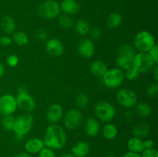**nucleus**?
Wrapping results in <instances>:
<instances>
[{"label": "nucleus", "instance_id": "37", "mask_svg": "<svg viewBox=\"0 0 158 157\" xmlns=\"http://www.w3.org/2000/svg\"><path fill=\"white\" fill-rule=\"evenodd\" d=\"M89 35H90V37L93 38V39L97 40L101 37L102 35V31L100 28L98 27H94L93 29H90V31H89Z\"/></svg>", "mask_w": 158, "mask_h": 157}, {"label": "nucleus", "instance_id": "48", "mask_svg": "<svg viewBox=\"0 0 158 157\" xmlns=\"http://www.w3.org/2000/svg\"><path fill=\"white\" fill-rule=\"evenodd\" d=\"M155 1H157V0H155Z\"/></svg>", "mask_w": 158, "mask_h": 157}, {"label": "nucleus", "instance_id": "5", "mask_svg": "<svg viewBox=\"0 0 158 157\" xmlns=\"http://www.w3.org/2000/svg\"><path fill=\"white\" fill-rule=\"evenodd\" d=\"M134 47L140 52H148L155 45L154 36L148 31L142 30L136 34L134 38Z\"/></svg>", "mask_w": 158, "mask_h": 157}, {"label": "nucleus", "instance_id": "29", "mask_svg": "<svg viewBox=\"0 0 158 157\" xmlns=\"http://www.w3.org/2000/svg\"><path fill=\"white\" fill-rule=\"evenodd\" d=\"M13 41L18 46H24L29 43V37L25 32H16L13 34Z\"/></svg>", "mask_w": 158, "mask_h": 157}, {"label": "nucleus", "instance_id": "34", "mask_svg": "<svg viewBox=\"0 0 158 157\" xmlns=\"http://www.w3.org/2000/svg\"><path fill=\"white\" fill-rule=\"evenodd\" d=\"M38 157H56L54 150L49 148L44 147L38 153Z\"/></svg>", "mask_w": 158, "mask_h": 157}, {"label": "nucleus", "instance_id": "20", "mask_svg": "<svg viewBox=\"0 0 158 157\" xmlns=\"http://www.w3.org/2000/svg\"><path fill=\"white\" fill-rule=\"evenodd\" d=\"M127 146V148L130 152L140 153V152H142L144 150L143 140L141 139H139L135 136L131 137V138L128 139Z\"/></svg>", "mask_w": 158, "mask_h": 157}, {"label": "nucleus", "instance_id": "13", "mask_svg": "<svg viewBox=\"0 0 158 157\" xmlns=\"http://www.w3.org/2000/svg\"><path fill=\"white\" fill-rule=\"evenodd\" d=\"M46 52L52 57H60L64 53L65 48L63 42L58 38H50L45 45Z\"/></svg>", "mask_w": 158, "mask_h": 157}, {"label": "nucleus", "instance_id": "41", "mask_svg": "<svg viewBox=\"0 0 158 157\" xmlns=\"http://www.w3.org/2000/svg\"><path fill=\"white\" fill-rule=\"evenodd\" d=\"M143 146H144V149H152L154 148V142L152 139H146L143 141Z\"/></svg>", "mask_w": 158, "mask_h": 157}, {"label": "nucleus", "instance_id": "8", "mask_svg": "<svg viewBox=\"0 0 158 157\" xmlns=\"http://www.w3.org/2000/svg\"><path fill=\"white\" fill-rule=\"evenodd\" d=\"M60 12V5L55 0H46L40 5L37 9L38 15L46 19H52L58 17Z\"/></svg>", "mask_w": 158, "mask_h": 157}, {"label": "nucleus", "instance_id": "36", "mask_svg": "<svg viewBox=\"0 0 158 157\" xmlns=\"http://www.w3.org/2000/svg\"><path fill=\"white\" fill-rule=\"evenodd\" d=\"M141 157H158V152L156 149H146L142 152Z\"/></svg>", "mask_w": 158, "mask_h": 157}, {"label": "nucleus", "instance_id": "3", "mask_svg": "<svg viewBox=\"0 0 158 157\" xmlns=\"http://www.w3.org/2000/svg\"><path fill=\"white\" fill-rule=\"evenodd\" d=\"M156 63L151 58L148 52H140L136 53L132 62V66L139 73H148L152 71Z\"/></svg>", "mask_w": 158, "mask_h": 157}, {"label": "nucleus", "instance_id": "18", "mask_svg": "<svg viewBox=\"0 0 158 157\" xmlns=\"http://www.w3.org/2000/svg\"><path fill=\"white\" fill-rule=\"evenodd\" d=\"M100 124L94 118H89L86 120L84 124V132L88 136L95 137L100 132Z\"/></svg>", "mask_w": 158, "mask_h": 157}, {"label": "nucleus", "instance_id": "21", "mask_svg": "<svg viewBox=\"0 0 158 157\" xmlns=\"http://www.w3.org/2000/svg\"><path fill=\"white\" fill-rule=\"evenodd\" d=\"M90 72L97 77H103V75L108 70L106 65L100 60H95L90 65Z\"/></svg>", "mask_w": 158, "mask_h": 157}, {"label": "nucleus", "instance_id": "14", "mask_svg": "<svg viewBox=\"0 0 158 157\" xmlns=\"http://www.w3.org/2000/svg\"><path fill=\"white\" fill-rule=\"evenodd\" d=\"M63 115V109L62 106L53 103L47 108L46 112V118L51 124H56L62 119Z\"/></svg>", "mask_w": 158, "mask_h": 157}, {"label": "nucleus", "instance_id": "17", "mask_svg": "<svg viewBox=\"0 0 158 157\" xmlns=\"http://www.w3.org/2000/svg\"><path fill=\"white\" fill-rule=\"evenodd\" d=\"M60 7L63 13L69 15H76L80 10V5L75 0H63Z\"/></svg>", "mask_w": 158, "mask_h": 157}, {"label": "nucleus", "instance_id": "31", "mask_svg": "<svg viewBox=\"0 0 158 157\" xmlns=\"http://www.w3.org/2000/svg\"><path fill=\"white\" fill-rule=\"evenodd\" d=\"M14 121H15V118L12 116V115H3L2 119V126L6 130L12 131Z\"/></svg>", "mask_w": 158, "mask_h": 157}, {"label": "nucleus", "instance_id": "47", "mask_svg": "<svg viewBox=\"0 0 158 157\" xmlns=\"http://www.w3.org/2000/svg\"><path fill=\"white\" fill-rule=\"evenodd\" d=\"M106 157H116V156L114 155H106Z\"/></svg>", "mask_w": 158, "mask_h": 157}, {"label": "nucleus", "instance_id": "28", "mask_svg": "<svg viewBox=\"0 0 158 157\" xmlns=\"http://www.w3.org/2000/svg\"><path fill=\"white\" fill-rule=\"evenodd\" d=\"M59 24L60 25L61 27H63V29H69L70 28L73 27L74 24L73 19L72 18V17L69 15H66V14H62V15H59Z\"/></svg>", "mask_w": 158, "mask_h": 157}, {"label": "nucleus", "instance_id": "46", "mask_svg": "<svg viewBox=\"0 0 158 157\" xmlns=\"http://www.w3.org/2000/svg\"><path fill=\"white\" fill-rule=\"evenodd\" d=\"M59 157H76V156H74L72 153H66V154H63V155H60Z\"/></svg>", "mask_w": 158, "mask_h": 157}, {"label": "nucleus", "instance_id": "39", "mask_svg": "<svg viewBox=\"0 0 158 157\" xmlns=\"http://www.w3.org/2000/svg\"><path fill=\"white\" fill-rule=\"evenodd\" d=\"M148 53H149V55H151V58H153V60L154 61V62H155L156 64H157L158 63V46H157V45H156V44L154 45V46H153L151 49H150L149 52H148Z\"/></svg>", "mask_w": 158, "mask_h": 157}, {"label": "nucleus", "instance_id": "32", "mask_svg": "<svg viewBox=\"0 0 158 157\" xmlns=\"http://www.w3.org/2000/svg\"><path fill=\"white\" fill-rule=\"evenodd\" d=\"M125 71H126V72L124 73V77H126L130 81H134V80H135L138 77L139 74H140L133 66H131V67L128 68Z\"/></svg>", "mask_w": 158, "mask_h": 157}, {"label": "nucleus", "instance_id": "15", "mask_svg": "<svg viewBox=\"0 0 158 157\" xmlns=\"http://www.w3.org/2000/svg\"><path fill=\"white\" fill-rule=\"evenodd\" d=\"M77 51L82 57L89 58L94 55L95 52V46L91 39L83 38L77 45Z\"/></svg>", "mask_w": 158, "mask_h": 157}, {"label": "nucleus", "instance_id": "38", "mask_svg": "<svg viewBox=\"0 0 158 157\" xmlns=\"http://www.w3.org/2000/svg\"><path fill=\"white\" fill-rule=\"evenodd\" d=\"M35 35L40 41H47L48 37H49L47 31H46L45 29H39L35 33Z\"/></svg>", "mask_w": 158, "mask_h": 157}, {"label": "nucleus", "instance_id": "30", "mask_svg": "<svg viewBox=\"0 0 158 157\" xmlns=\"http://www.w3.org/2000/svg\"><path fill=\"white\" fill-rule=\"evenodd\" d=\"M76 106L80 109H85L89 104V98L84 93H80L76 97Z\"/></svg>", "mask_w": 158, "mask_h": 157}, {"label": "nucleus", "instance_id": "35", "mask_svg": "<svg viewBox=\"0 0 158 157\" xmlns=\"http://www.w3.org/2000/svg\"><path fill=\"white\" fill-rule=\"evenodd\" d=\"M6 62L10 67H15L19 63V57L15 54H11L6 58Z\"/></svg>", "mask_w": 158, "mask_h": 157}, {"label": "nucleus", "instance_id": "24", "mask_svg": "<svg viewBox=\"0 0 158 157\" xmlns=\"http://www.w3.org/2000/svg\"><path fill=\"white\" fill-rule=\"evenodd\" d=\"M102 133L106 139L112 140L117 137L118 131H117V128L116 127V126H114L112 123H107L103 126Z\"/></svg>", "mask_w": 158, "mask_h": 157}, {"label": "nucleus", "instance_id": "16", "mask_svg": "<svg viewBox=\"0 0 158 157\" xmlns=\"http://www.w3.org/2000/svg\"><path fill=\"white\" fill-rule=\"evenodd\" d=\"M44 147L46 146H45L43 139L40 138L30 139L25 143L26 152L30 155L39 153Z\"/></svg>", "mask_w": 158, "mask_h": 157}, {"label": "nucleus", "instance_id": "11", "mask_svg": "<svg viewBox=\"0 0 158 157\" xmlns=\"http://www.w3.org/2000/svg\"><path fill=\"white\" fill-rule=\"evenodd\" d=\"M117 101L123 107L131 108L137 104V95L132 89L123 88L117 93Z\"/></svg>", "mask_w": 158, "mask_h": 157}, {"label": "nucleus", "instance_id": "10", "mask_svg": "<svg viewBox=\"0 0 158 157\" xmlns=\"http://www.w3.org/2000/svg\"><path fill=\"white\" fill-rule=\"evenodd\" d=\"M83 122V114L79 109H72L66 112L63 117V124L66 129L75 130Z\"/></svg>", "mask_w": 158, "mask_h": 157}, {"label": "nucleus", "instance_id": "42", "mask_svg": "<svg viewBox=\"0 0 158 157\" xmlns=\"http://www.w3.org/2000/svg\"><path fill=\"white\" fill-rule=\"evenodd\" d=\"M122 157H141V155L140 153H136L133 152H127L123 154Z\"/></svg>", "mask_w": 158, "mask_h": 157}, {"label": "nucleus", "instance_id": "19", "mask_svg": "<svg viewBox=\"0 0 158 157\" xmlns=\"http://www.w3.org/2000/svg\"><path fill=\"white\" fill-rule=\"evenodd\" d=\"M72 154L76 157H86L90 151V146L86 142L80 141L72 147Z\"/></svg>", "mask_w": 158, "mask_h": 157}, {"label": "nucleus", "instance_id": "45", "mask_svg": "<svg viewBox=\"0 0 158 157\" xmlns=\"http://www.w3.org/2000/svg\"><path fill=\"white\" fill-rule=\"evenodd\" d=\"M5 73V66L2 63L0 62V78L4 75Z\"/></svg>", "mask_w": 158, "mask_h": 157}, {"label": "nucleus", "instance_id": "43", "mask_svg": "<svg viewBox=\"0 0 158 157\" xmlns=\"http://www.w3.org/2000/svg\"><path fill=\"white\" fill-rule=\"evenodd\" d=\"M152 71H153V76H154V80H155L156 83H157L158 82V66H157V64L154 66V69H152Z\"/></svg>", "mask_w": 158, "mask_h": 157}, {"label": "nucleus", "instance_id": "26", "mask_svg": "<svg viewBox=\"0 0 158 157\" xmlns=\"http://www.w3.org/2000/svg\"><path fill=\"white\" fill-rule=\"evenodd\" d=\"M75 30L77 34L84 36L89 34L90 31V26L86 20L79 19L75 24Z\"/></svg>", "mask_w": 158, "mask_h": 157}, {"label": "nucleus", "instance_id": "4", "mask_svg": "<svg viewBox=\"0 0 158 157\" xmlns=\"http://www.w3.org/2000/svg\"><path fill=\"white\" fill-rule=\"evenodd\" d=\"M33 126V117L29 113H25L15 118L12 131L15 136L24 137Z\"/></svg>", "mask_w": 158, "mask_h": 157}, {"label": "nucleus", "instance_id": "22", "mask_svg": "<svg viewBox=\"0 0 158 157\" xmlns=\"http://www.w3.org/2000/svg\"><path fill=\"white\" fill-rule=\"evenodd\" d=\"M150 132V126L146 123H137L133 128V134L135 137L143 139L148 136Z\"/></svg>", "mask_w": 158, "mask_h": 157}, {"label": "nucleus", "instance_id": "1", "mask_svg": "<svg viewBox=\"0 0 158 157\" xmlns=\"http://www.w3.org/2000/svg\"><path fill=\"white\" fill-rule=\"evenodd\" d=\"M67 136L64 129L58 124H51L48 126L44 135L45 146L52 150H57L64 147Z\"/></svg>", "mask_w": 158, "mask_h": 157}, {"label": "nucleus", "instance_id": "6", "mask_svg": "<svg viewBox=\"0 0 158 157\" xmlns=\"http://www.w3.org/2000/svg\"><path fill=\"white\" fill-rule=\"evenodd\" d=\"M94 112L97 118L105 123L112 121L116 115L115 107L106 101H101L97 103L94 107Z\"/></svg>", "mask_w": 158, "mask_h": 157}, {"label": "nucleus", "instance_id": "23", "mask_svg": "<svg viewBox=\"0 0 158 157\" xmlns=\"http://www.w3.org/2000/svg\"><path fill=\"white\" fill-rule=\"evenodd\" d=\"M134 112L139 117L146 118V117H148L151 115V112H152V109H151V106L148 105V103H140L138 104L135 105Z\"/></svg>", "mask_w": 158, "mask_h": 157}, {"label": "nucleus", "instance_id": "9", "mask_svg": "<svg viewBox=\"0 0 158 157\" xmlns=\"http://www.w3.org/2000/svg\"><path fill=\"white\" fill-rule=\"evenodd\" d=\"M103 83L105 86L110 89H116L120 87L124 81V73L122 69L119 68L109 69L103 75Z\"/></svg>", "mask_w": 158, "mask_h": 157}, {"label": "nucleus", "instance_id": "44", "mask_svg": "<svg viewBox=\"0 0 158 157\" xmlns=\"http://www.w3.org/2000/svg\"><path fill=\"white\" fill-rule=\"evenodd\" d=\"M12 157H32V155L26 152H22L15 154V155H13Z\"/></svg>", "mask_w": 158, "mask_h": 157}, {"label": "nucleus", "instance_id": "25", "mask_svg": "<svg viewBox=\"0 0 158 157\" xmlns=\"http://www.w3.org/2000/svg\"><path fill=\"white\" fill-rule=\"evenodd\" d=\"M15 22L14 18L10 15H6L2 19V28L6 33L11 34L15 29Z\"/></svg>", "mask_w": 158, "mask_h": 157}, {"label": "nucleus", "instance_id": "2", "mask_svg": "<svg viewBox=\"0 0 158 157\" xmlns=\"http://www.w3.org/2000/svg\"><path fill=\"white\" fill-rule=\"evenodd\" d=\"M136 55V50L129 44H123L119 47L117 57V66L120 69H127L132 66L133 60Z\"/></svg>", "mask_w": 158, "mask_h": 157}, {"label": "nucleus", "instance_id": "27", "mask_svg": "<svg viewBox=\"0 0 158 157\" xmlns=\"http://www.w3.org/2000/svg\"><path fill=\"white\" fill-rule=\"evenodd\" d=\"M122 16L120 14L117 13V12H113L106 18V26L110 29H115V28L118 27L122 22Z\"/></svg>", "mask_w": 158, "mask_h": 157}, {"label": "nucleus", "instance_id": "33", "mask_svg": "<svg viewBox=\"0 0 158 157\" xmlns=\"http://www.w3.org/2000/svg\"><path fill=\"white\" fill-rule=\"evenodd\" d=\"M147 94L151 98H155L158 95V83H151L147 88Z\"/></svg>", "mask_w": 158, "mask_h": 157}, {"label": "nucleus", "instance_id": "40", "mask_svg": "<svg viewBox=\"0 0 158 157\" xmlns=\"http://www.w3.org/2000/svg\"><path fill=\"white\" fill-rule=\"evenodd\" d=\"M12 43V39L7 35H3L0 37V45L2 46H8Z\"/></svg>", "mask_w": 158, "mask_h": 157}, {"label": "nucleus", "instance_id": "7", "mask_svg": "<svg viewBox=\"0 0 158 157\" xmlns=\"http://www.w3.org/2000/svg\"><path fill=\"white\" fill-rule=\"evenodd\" d=\"M15 99H16L17 108L24 112H32L35 108V100L30 94L28 93L27 89L24 86H22L19 88Z\"/></svg>", "mask_w": 158, "mask_h": 157}, {"label": "nucleus", "instance_id": "12", "mask_svg": "<svg viewBox=\"0 0 158 157\" xmlns=\"http://www.w3.org/2000/svg\"><path fill=\"white\" fill-rule=\"evenodd\" d=\"M16 99L14 95L5 94L0 96V114L2 115H12L16 111Z\"/></svg>", "mask_w": 158, "mask_h": 157}]
</instances>
